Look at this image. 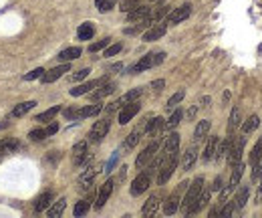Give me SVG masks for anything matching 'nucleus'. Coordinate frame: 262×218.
Listing matches in <instances>:
<instances>
[{"instance_id": "nucleus-1", "label": "nucleus", "mask_w": 262, "mask_h": 218, "mask_svg": "<svg viewBox=\"0 0 262 218\" xmlns=\"http://www.w3.org/2000/svg\"><path fill=\"white\" fill-rule=\"evenodd\" d=\"M202 190H204V178H202V176H198L196 180L192 182L190 190H188V194H186L184 202H182V212H184V214H190V212H192V208H194L196 200L200 198Z\"/></svg>"}, {"instance_id": "nucleus-2", "label": "nucleus", "mask_w": 262, "mask_h": 218, "mask_svg": "<svg viewBox=\"0 0 262 218\" xmlns=\"http://www.w3.org/2000/svg\"><path fill=\"white\" fill-rule=\"evenodd\" d=\"M164 59H165V53H149V55L141 57L139 61L131 67L129 75H137V73H143V71H147L151 67H158V65L164 63Z\"/></svg>"}, {"instance_id": "nucleus-3", "label": "nucleus", "mask_w": 262, "mask_h": 218, "mask_svg": "<svg viewBox=\"0 0 262 218\" xmlns=\"http://www.w3.org/2000/svg\"><path fill=\"white\" fill-rule=\"evenodd\" d=\"M176 168H178V152L165 156V160L162 162V166H160V176H158V184H160V186L167 184V180L171 178V174H173Z\"/></svg>"}, {"instance_id": "nucleus-4", "label": "nucleus", "mask_w": 262, "mask_h": 218, "mask_svg": "<svg viewBox=\"0 0 262 218\" xmlns=\"http://www.w3.org/2000/svg\"><path fill=\"white\" fill-rule=\"evenodd\" d=\"M190 14H192V4H188V2H186V4H182V6L173 8V10H169L165 25H180V23H182V21H186Z\"/></svg>"}, {"instance_id": "nucleus-5", "label": "nucleus", "mask_w": 262, "mask_h": 218, "mask_svg": "<svg viewBox=\"0 0 262 218\" xmlns=\"http://www.w3.org/2000/svg\"><path fill=\"white\" fill-rule=\"evenodd\" d=\"M151 186V172H141L135 180H133V184H131L129 188V192H131V196H139V194H143L147 188Z\"/></svg>"}, {"instance_id": "nucleus-6", "label": "nucleus", "mask_w": 262, "mask_h": 218, "mask_svg": "<svg viewBox=\"0 0 262 218\" xmlns=\"http://www.w3.org/2000/svg\"><path fill=\"white\" fill-rule=\"evenodd\" d=\"M109 127H111V120H109V117H107V120H101V122H95V125H93L91 131H89V142L99 144V142L107 135Z\"/></svg>"}, {"instance_id": "nucleus-7", "label": "nucleus", "mask_w": 262, "mask_h": 218, "mask_svg": "<svg viewBox=\"0 0 262 218\" xmlns=\"http://www.w3.org/2000/svg\"><path fill=\"white\" fill-rule=\"evenodd\" d=\"M186 186H188V184H186V182H182L180 188H178V190H176V192H173V194H171V196L164 202V214L165 216H171V214H176V212H178V208H180V192H182Z\"/></svg>"}, {"instance_id": "nucleus-8", "label": "nucleus", "mask_w": 262, "mask_h": 218, "mask_svg": "<svg viewBox=\"0 0 262 218\" xmlns=\"http://www.w3.org/2000/svg\"><path fill=\"white\" fill-rule=\"evenodd\" d=\"M244 144H246L244 133H242V135H238V140H236V142H232V148H230V152H228V166L230 168H232L234 164H238V162H240L242 152H244Z\"/></svg>"}, {"instance_id": "nucleus-9", "label": "nucleus", "mask_w": 262, "mask_h": 218, "mask_svg": "<svg viewBox=\"0 0 262 218\" xmlns=\"http://www.w3.org/2000/svg\"><path fill=\"white\" fill-rule=\"evenodd\" d=\"M139 109H141V105L137 103V101H131V103H127L121 111H119V124L121 125H125V124H129L131 120L139 113Z\"/></svg>"}, {"instance_id": "nucleus-10", "label": "nucleus", "mask_w": 262, "mask_h": 218, "mask_svg": "<svg viewBox=\"0 0 262 218\" xmlns=\"http://www.w3.org/2000/svg\"><path fill=\"white\" fill-rule=\"evenodd\" d=\"M69 71H71V65L65 63V65H59V67H55V69H51V71H45L40 79H42V83H53V81H57L59 77H63Z\"/></svg>"}, {"instance_id": "nucleus-11", "label": "nucleus", "mask_w": 262, "mask_h": 218, "mask_svg": "<svg viewBox=\"0 0 262 218\" xmlns=\"http://www.w3.org/2000/svg\"><path fill=\"white\" fill-rule=\"evenodd\" d=\"M158 148H160V142L149 144V146H147V148H145V150H143V152L137 156V160H135V166H137V168H143V166H145V164H147L151 157L158 154Z\"/></svg>"}, {"instance_id": "nucleus-12", "label": "nucleus", "mask_w": 262, "mask_h": 218, "mask_svg": "<svg viewBox=\"0 0 262 218\" xmlns=\"http://www.w3.org/2000/svg\"><path fill=\"white\" fill-rule=\"evenodd\" d=\"M113 186H115V182H113V180H107V182L101 186V190H99V196H97V202H95V208H97V210H101V208L107 204L109 196L113 194Z\"/></svg>"}, {"instance_id": "nucleus-13", "label": "nucleus", "mask_w": 262, "mask_h": 218, "mask_svg": "<svg viewBox=\"0 0 262 218\" xmlns=\"http://www.w3.org/2000/svg\"><path fill=\"white\" fill-rule=\"evenodd\" d=\"M103 83H107V77H101V79H95V81H89V83H83V85H79V87H75V89H71V95H73V97H79V95H85V93H89L91 89H95V87H101Z\"/></svg>"}, {"instance_id": "nucleus-14", "label": "nucleus", "mask_w": 262, "mask_h": 218, "mask_svg": "<svg viewBox=\"0 0 262 218\" xmlns=\"http://www.w3.org/2000/svg\"><path fill=\"white\" fill-rule=\"evenodd\" d=\"M165 32H167V25H156V27H149L147 31L143 32V41L145 43H151V41H158L162 38Z\"/></svg>"}, {"instance_id": "nucleus-15", "label": "nucleus", "mask_w": 262, "mask_h": 218, "mask_svg": "<svg viewBox=\"0 0 262 218\" xmlns=\"http://www.w3.org/2000/svg\"><path fill=\"white\" fill-rule=\"evenodd\" d=\"M151 12V6H145V4H141V6H137V8H133L131 12H127V21L129 23H141L147 14Z\"/></svg>"}, {"instance_id": "nucleus-16", "label": "nucleus", "mask_w": 262, "mask_h": 218, "mask_svg": "<svg viewBox=\"0 0 262 218\" xmlns=\"http://www.w3.org/2000/svg\"><path fill=\"white\" fill-rule=\"evenodd\" d=\"M89 157H87V142H79V144H75V148H73V162L77 164V166H81L83 162H87Z\"/></svg>"}, {"instance_id": "nucleus-17", "label": "nucleus", "mask_w": 262, "mask_h": 218, "mask_svg": "<svg viewBox=\"0 0 262 218\" xmlns=\"http://www.w3.org/2000/svg\"><path fill=\"white\" fill-rule=\"evenodd\" d=\"M95 176H97V168H89L85 174H81V178H79V190H89V188L93 186V180H95Z\"/></svg>"}, {"instance_id": "nucleus-18", "label": "nucleus", "mask_w": 262, "mask_h": 218, "mask_svg": "<svg viewBox=\"0 0 262 218\" xmlns=\"http://www.w3.org/2000/svg\"><path fill=\"white\" fill-rule=\"evenodd\" d=\"M216 148H218V135H210V137H208V144H206V148H204L202 160H204V162H210L212 157L216 156Z\"/></svg>"}, {"instance_id": "nucleus-19", "label": "nucleus", "mask_w": 262, "mask_h": 218, "mask_svg": "<svg viewBox=\"0 0 262 218\" xmlns=\"http://www.w3.org/2000/svg\"><path fill=\"white\" fill-rule=\"evenodd\" d=\"M20 148V142L14 140V137H6V140H0V156L4 154H12Z\"/></svg>"}, {"instance_id": "nucleus-20", "label": "nucleus", "mask_w": 262, "mask_h": 218, "mask_svg": "<svg viewBox=\"0 0 262 218\" xmlns=\"http://www.w3.org/2000/svg\"><path fill=\"white\" fill-rule=\"evenodd\" d=\"M158 206H160V196H158V194H154V196H151V198H147V202L143 204L141 214H143V216H154V214L158 212Z\"/></svg>"}, {"instance_id": "nucleus-21", "label": "nucleus", "mask_w": 262, "mask_h": 218, "mask_svg": "<svg viewBox=\"0 0 262 218\" xmlns=\"http://www.w3.org/2000/svg\"><path fill=\"white\" fill-rule=\"evenodd\" d=\"M180 148V133H169L167 140H165V146H164V154L169 156V154H176Z\"/></svg>"}, {"instance_id": "nucleus-22", "label": "nucleus", "mask_w": 262, "mask_h": 218, "mask_svg": "<svg viewBox=\"0 0 262 218\" xmlns=\"http://www.w3.org/2000/svg\"><path fill=\"white\" fill-rule=\"evenodd\" d=\"M248 196H250V188L248 186H240V190L236 192V196H234V206H236V210H240V208H244V204L248 202Z\"/></svg>"}, {"instance_id": "nucleus-23", "label": "nucleus", "mask_w": 262, "mask_h": 218, "mask_svg": "<svg viewBox=\"0 0 262 218\" xmlns=\"http://www.w3.org/2000/svg\"><path fill=\"white\" fill-rule=\"evenodd\" d=\"M164 127H165V122L162 117H154V120H149V122L145 124V129H143V131H145L147 135H158Z\"/></svg>"}, {"instance_id": "nucleus-24", "label": "nucleus", "mask_w": 262, "mask_h": 218, "mask_svg": "<svg viewBox=\"0 0 262 218\" xmlns=\"http://www.w3.org/2000/svg\"><path fill=\"white\" fill-rule=\"evenodd\" d=\"M53 198H55L53 192H42V194L34 200V210H36V212H42L45 208H49V204L53 202Z\"/></svg>"}, {"instance_id": "nucleus-25", "label": "nucleus", "mask_w": 262, "mask_h": 218, "mask_svg": "<svg viewBox=\"0 0 262 218\" xmlns=\"http://www.w3.org/2000/svg\"><path fill=\"white\" fill-rule=\"evenodd\" d=\"M242 174H244V164H242V162L234 164V166H232V176H230V184H228L230 190H234V188L238 186V182H240Z\"/></svg>"}, {"instance_id": "nucleus-26", "label": "nucleus", "mask_w": 262, "mask_h": 218, "mask_svg": "<svg viewBox=\"0 0 262 218\" xmlns=\"http://www.w3.org/2000/svg\"><path fill=\"white\" fill-rule=\"evenodd\" d=\"M81 53H83V51H81L79 47H69V49H65V51H61V53H59V57H57V59H59V61H63V63L75 61V59H79V57H81Z\"/></svg>"}, {"instance_id": "nucleus-27", "label": "nucleus", "mask_w": 262, "mask_h": 218, "mask_svg": "<svg viewBox=\"0 0 262 218\" xmlns=\"http://www.w3.org/2000/svg\"><path fill=\"white\" fill-rule=\"evenodd\" d=\"M101 109H103V105H101V103L87 105V107H83V109H79V111H77V120H83V117H93V115L101 113Z\"/></svg>"}, {"instance_id": "nucleus-28", "label": "nucleus", "mask_w": 262, "mask_h": 218, "mask_svg": "<svg viewBox=\"0 0 262 218\" xmlns=\"http://www.w3.org/2000/svg\"><path fill=\"white\" fill-rule=\"evenodd\" d=\"M196 157H198V148H196V146L188 148V150H186V154H184V157H182V168H184V170H190V168L194 166Z\"/></svg>"}, {"instance_id": "nucleus-29", "label": "nucleus", "mask_w": 262, "mask_h": 218, "mask_svg": "<svg viewBox=\"0 0 262 218\" xmlns=\"http://www.w3.org/2000/svg\"><path fill=\"white\" fill-rule=\"evenodd\" d=\"M210 127H212V124L208 122V120H202L200 124L196 125V131H194V142H202L206 135H208V131H210Z\"/></svg>"}, {"instance_id": "nucleus-30", "label": "nucleus", "mask_w": 262, "mask_h": 218, "mask_svg": "<svg viewBox=\"0 0 262 218\" xmlns=\"http://www.w3.org/2000/svg\"><path fill=\"white\" fill-rule=\"evenodd\" d=\"M93 34H95V27H93V23H83V25L79 27V31H77L79 41H89V38H93Z\"/></svg>"}, {"instance_id": "nucleus-31", "label": "nucleus", "mask_w": 262, "mask_h": 218, "mask_svg": "<svg viewBox=\"0 0 262 218\" xmlns=\"http://www.w3.org/2000/svg\"><path fill=\"white\" fill-rule=\"evenodd\" d=\"M232 142H234V140H232V135H228V137H226L222 144L218 142V148H216V156H214V157H216V160L228 157V152H230V148H232Z\"/></svg>"}, {"instance_id": "nucleus-32", "label": "nucleus", "mask_w": 262, "mask_h": 218, "mask_svg": "<svg viewBox=\"0 0 262 218\" xmlns=\"http://www.w3.org/2000/svg\"><path fill=\"white\" fill-rule=\"evenodd\" d=\"M115 89H117L115 83H103L99 91H93V93H91V99H95V101H97V99H103V97H107V95L113 93Z\"/></svg>"}, {"instance_id": "nucleus-33", "label": "nucleus", "mask_w": 262, "mask_h": 218, "mask_svg": "<svg viewBox=\"0 0 262 218\" xmlns=\"http://www.w3.org/2000/svg\"><path fill=\"white\" fill-rule=\"evenodd\" d=\"M210 192H212L210 188H208V190H202V194H200V198L196 200V204H194V208H192V212H190V214H196V212H200V210H202V208H204V206L210 202Z\"/></svg>"}, {"instance_id": "nucleus-34", "label": "nucleus", "mask_w": 262, "mask_h": 218, "mask_svg": "<svg viewBox=\"0 0 262 218\" xmlns=\"http://www.w3.org/2000/svg\"><path fill=\"white\" fill-rule=\"evenodd\" d=\"M36 105V101H25V103H18L14 109H12V117H23L25 113H29Z\"/></svg>"}, {"instance_id": "nucleus-35", "label": "nucleus", "mask_w": 262, "mask_h": 218, "mask_svg": "<svg viewBox=\"0 0 262 218\" xmlns=\"http://www.w3.org/2000/svg\"><path fill=\"white\" fill-rule=\"evenodd\" d=\"M65 208H67V200L65 198H59L51 208H49V216L51 218H59L63 212H65Z\"/></svg>"}, {"instance_id": "nucleus-36", "label": "nucleus", "mask_w": 262, "mask_h": 218, "mask_svg": "<svg viewBox=\"0 0 262 218\" xmlns=\"http://www.w3.org/2000/svg\"><path fill=\"white\" fill-rule=\"evenodd\" d=\"M89 208H91V198H87V200H79L77 204H75V208H73V214L79 218V216H85L87 212H89Z\"/></svg>"}, {"instance_id": "nucleus-37", "label": "nucleus", "mask_w": 262, "mask_h": 218, "mask_svg": "<svg viewBox=\"0 0 262 218\" xmlns=\"http://www.w3.org/2000/svg\"><path fill=\"white\" fill-rule=\"evenodd\" d=\"M258 125H260V117H258V115H250V117L242 124V133H244V135H248V133H252Z\"/></svg>"}, {"instance_id": "nucleus-38", "label": "nucleus", "mask_w": 262, "mask_h": 218, "mask_svg": "<svg viewBox=\"0 0 262 218\" xmlns=\"http://www.w3.org/2000/svg\"><path fill=\"white\" fill-rule=\"evenodd\" d=\"M59 111H61V105H55V107H51V109H47V111L38 113V115L34 117V122H51Z\"/></svg>"}, {"instance_id": "nucleus-39", "label": "nucleus", "mask_w": 262, "mask_h": 218, "mask_svg": "<svg viewBox=\"0 0 262 218\" xmlns=\"http://www.w3.org/2000/svg\"><path fill=\"white\" fill-rule=\"evenodd\" d=\"M238 124H240V111H238V107H234L232 113H230V120H228V135H234V131H236Z\"/></svg>"}, {"instance_id": "nucleus-40", "label": "nucleus", "mask_w": 262, "mask_h": 218, "mask_svg": "<svg viewBox=\"0 0 262 218\" xmlns=\"http://www.w3.org/2000/svg\"><path fill=\"white\" fill-rule=\"evenodd\" d=\"M143 129H145V125H139L137 129H133V131H131L129 137H127V142H125V146H127V148H135V146H137V142H139V137H141Z\"/></svg>"}, {"instance_id": "nucleus-41", "label": "nucleus", "mask_w": 262, "mask_h": 218, "mask_svg": "<svg viewBox=\"0 0 262 218\" xmlns=\"http://www.w3.org/2000/svg\"><path fill=\"white\" fill-rule=\"evenodd\" d=\"M182 117H184V111H182V109H173L171 117L165 122V127H167V129H173V127H178V125H180V122H182Z\"/></svg>"}, {"instance_id": "nucleus-42", "label": "nucleus", "mask_w": 262, "mask_h": 218, "mask_svg": "<svg viewBox=\"0 0 262 218\" xmlns=\"http://www.w3.org/2000/svg\"><path fill=\"white\" fill-rule=\"evenodd\" d=\"M141 93H143V89H141V87H137V89H131L129 93H125L123 97H119V101H121V105H123V103L127 105V103H131V101H137V99L141 97Z\"/></svg>"}, {"instance_id": "nucleus-43", "label": "nucleus", "mask_w": 262, "mask_h": 218, "mask_svg": "<svg viewBox=\"0 0 262 218\" xmlns=\"http://www.w3.org/2000/svg\"><path fill=\"white\" fill-rule=\"evenodd\" d=\"M184 95H186V93H184V89H180L178 93H173L169 99H167V105H165V107H167L169 111H173V109H176V105H178V103L184 99Z\"/></svg>"}, {"instance_id": "nucleus-44", "label": "nucleus", "mask_w": 262, "mask_h": 218, "mask_svg": "<svg viewBox=\"0 0 262 218\" xmlns=\"http://www.w3.org/2000/svg\"><path fill=\"white\" fill-rule=\"evenodd\" d=\"M115 4H117V0H95V6H97L99 12H109Z\"/></svg>"}, {"instance_id": "nucleus-45", "label": "nucleus", "mask_w": 262, "mask_h": 218, "mask_svg": "<svg viewBox=\"0 0 262 218\" xmlns=\"http://www.w3.org/2000/svg\"><path fill=\"white\" fill-rule=\"evenodd\" d=\"M141 2H143V0H121V4H119V10H123V12H131L133 8L141 6Z\"/></svg>"}, {"instance_id": "nucleus-46", "label": "nucleus", "mask_w": 262, "mask_h": 218, "mask_svg": "<svg viewBox=\"0 0 262 218\" xmlns=\"http://www.w3.org/2000/svg\"><path fill=\"white\" fill-rule=\"evenodd\" d=\"M260 157H262V137L254 144V148H252V152H250V164H256Z\"/></svg>"}, {"instance_id": "nucleus-47", "label": "nucleus", "mask_w": 262, "mask_h": 218, "mask_svg": "<svg viewBox=\"0 0 262 218\" xmlns=\"http://www.w3.org/2000/svg\"><path fill=\"white\" fill-rule=\"evenodd\" d=\"M109 43H111V38H103V41H97V43H93V45L89 47V51H91V53H97V51H101V49L109 47Z\"/></svg>"}, {"instance_id": "nucleus-48", "label": "nucleus", "mask_w": 262, "mask_h": 218, "mask_svg": "<svg viewBox=\"0 0 262 218\" xmlns=\"http://www.w3.org/2000/svg\"><path fill=\"white\" fill-rule=\"evenodd\" d=\"M29 137H31L33 142H40V140L47 137V129H40V127H38V129H33V131L29 133Z\"/></svg>"}, {"instance_id": "nucleus-49", "label": "nucleus", "mask_w": 262, "mask_h": 218, "mask_svg": "<svg viewBox=\"0 0 262 218\" xmlns=\"http://www.w3.org/2000/svg\"><path fill=\"white\" fill-rule=\"evenodd\" d=\"M252 166H254V170H252V182H258L262 178V157L256 164H252Z\"/></svg>"}, {"instance_id": "nucleus-50", "label": "nucleus", "mask_w": 262, "mask_h": 218, "mask_svg": "<svg viewBox=\"0 0 262 218\" xmlns=\"http://www.w3.org/2000/svg\"><path fill=\"white\" fill-rule=\"evenodd\" d=\"M121 49H123V47H121L119 43H115V45H111V47H107L103 55H105V57H115V55H117V53H119Z\"/></svg>"}, {"instance_id": "nucleus-51", "label": "nucleus", "mask_w": 262, "mask_h": 218, "mask_svg": "<svg viewBox=\"0 0 262 218\" xmlns=\"http://www.w3.org/2000/svg\"><path fill=\"white\" fill-rule=\"evenodd\" d=\"M42 73H45V69H42V67H38V69H34V71H31V73H27V75H25V81L38 79V77H42Z\"/></svg>"}, {"instance_id": "nucleus-52", "label": "nucleus", "mask_w": 262, "mask_h": 218, "mask_svg": "<svg viewBox=\"0 0 262 218\" xmlns=\"http://www.w3.org/2000/svg\"><path fill=\"white\" fill-rule=\"evenodd\" d=\"M234 210H236V206H234V202H226V206L222 208V216H232L234 214Z\"/></svg>"}, {"instance_id": "nucleus-53", "label": "nucleus", "mask_w": 262, "mask_h": 218, "mask_svg": "<svg viewBox=\"0 0 262 218\" xmlns=\"http://www.w3.org/2000/svg\"><path fill=\"white\" fill-rule=\"evenodd\" d=\"M89 73H91L89 69H81V71H77V73H75V75H73L71 79H73V81H81V79H85V77H87Z\"/></svg>"}, {"instance_id": "nucleus-54", "label": "nucleus", "mask_w": 262, "mask_h": 218, "mask_svg": "<svg viewBox=\"0 0 262 218\" xmlns=\"http://www.w3.org/2000/svg\"><path fill=\"white\" fill-rule=\"evenodd\" d=\"M119 107H121V101L117 99V101H113V103H109V105L105 107V111H107V115H111V113H113V111H117Z\"/></svg>"}, {"instance_id": "nucleus-55", "label": "nucleus", "mask_w": 262, "mask_h": 218, "mask_svg": "<svg viewBox=\"0 0 262 218\" xmlns=\"http://www.w3.org/2000/svg\"><path fill=\"white\" fill-rule=\"evenodd\" d=\"M164 85H165V81H164V79H158V81H154V83H151V89L160 93V91L164 89Z\"/></svg>"}, {"instance_id": "nucleus-56", "label": "nucleus", "mask_w": 262, "mask_h": 218, "mask_svg": "<svg viewBox=\"0 0 262 218\" xmlns=\"http://www.w3.org/2000/svg\"><path fill=\"white\" fill-rule=\"evenodd\" d=\"M57 131H59V125H57V124H51L49 127H47V137H49V135H55Z\"/></svg>"}, {"instance_id": "nucleus-57", "label": "nucleus", "mask_w": 262, "mask_h": 218, "mask_svg": "<svg viewBox=\"0 0 262 218\" xmlns=\"http://www.w3.org/2000/svg\"><path fill=\"white\" fill-rule=\"evenodd\" d=\"M65 117L67 120H77V109H65Z\"/></svg>"}, {"instance_id": "nucleus-58", "label": "nucleus", "mask_w": 262, "mask_h": 218, "mask_svg": "<svg viewBox=\"0 0 262 218\" xmlns=\"http://www.w3.org/2000/svg\"><path fill=\"white\" fill-rule=\"evenodd\" d=\"M220 188H222V178L218 176V178L214 180V184H212V188H210V190H220Z\"/></svg>"}, {"instance_id": "nucleus-59", "label": "nucleus", "mask_w": 262, "mask_h": 218, "mask_svg": "<svg viewBox=\"0 0 262 218\" xmlns=\"http://www.w3.org/2000/svg\"><path fill=\"white\" fill-rule=\"evenodd\" d=\"M262 202V178H260V186H258V192H256V204Z\"/></svg>"}, {"instance_id": "nucleus-60", "label": "nucleus", "mask_w": 262, "mask_h": 218, "mask_svg": "<svg viewBox=\"0 0 262 218\" xmlns=\"http://www.w3.org/2000/svg\"><path fill=\"white\" fill-rule=\"evenodd\" d=\"M196 111H198V107H192V109H190V111H188V117H190V120H192V117H194V115H196Z\"/></svg>"}, {"instance_id": "nucleus-61", "label": "nucleus", "mask_w": 262, "mask_h": 218, "mask_svg": "<svg viewBox=\"0 0 262 218\" xmlns=\"http://www.w3.org/2000/svg\"><path fill=\"white\" fill-rule=\"evenodd\" d=\"M160 2H164V0H149V4H160Z\"/></svg>"}]
</instances>
